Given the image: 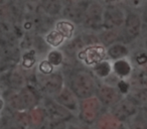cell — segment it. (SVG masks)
I'll return each instance as SVG.
<instances>
[{
	"label": "cell",
	"instance_id": "obj_1",
	"mask_svg": "<svg viewBox=\"0 0 147 129\" xmlns=\"http://www.w3.org/2000/svg\"><path fill=\"white\" fill-rule=\"evenodd\" d=\"M97 84L92 73L85 70L74 71L69 78V88L79 100H84L96 95Z\"/></svg>",
	"mask_w": 147,
	"mask_h": 129
},
{
	"label": "cell",
	"instance_id": "obj_2",
	"mask_svg": "<svg viewBox=\"0 0 147 129\" xmlns=\"http://www.w3.org/2000/svg\"><path fill=\"white\" fill-rule=\"evenodd\" d=\"M107 57V51L104 45H93L86 47L83 51L77 55L78 59L86 65L87 67H90L91 69L97 66L98 63L105 61Z\"/></svg>",
	"mask_w": 147,
	"mask_h": 129
},
{
	"label": "cell",
	"instance_id": "obj_3",
	"mask_svg": "<svg viewBox=\"0 0 147 129\" xmlns=\"http://www.w3.org/2000/svg\"><path fill=\"white\" fill-rule=\"evenodd\" d=\"M101 105L102 104L96 96L81 100L79 117L87 124H92L93 122L98 120Z\"/></svg>",
	"mask_w": 147,
	"mask_h": 129
},
{
	"label": "cell",
	"instance_id": "obj_4",
	"mask_svg": "<svg viewBox=\"0 0 147 129\" xmlns=\"http://www.w3.org/2000/svg\"><path fill=\"white\" fill-rule=\"evenodd\" d=\"M39 83L41 89L51 98H55L65 87L63 76L59 72H55L49 76H41L39 78Z\"/></svg>",
	"mask_w": 147,
	"mask_h": 129
},
{
	"label": "cell",
	"instance_id": "obj_5",
	"mask_svg": "<svg viewBox=\"0 0 147 129\" xmlns=\"http://www.w3.org/2000/svg\"><path fill=\"white\" fill-rule=\"evenodd\" d=\"M85 2H78V1H71V2L63 3V8L61 14L63 15V19L73 22L74 24H80L83 23L85 18V14L88 9L89 3L87 6H83Z\"/></svg>",
	"mask_w": 147,
	"mask_h": 129
},
{
	"label": "cell",
	"instance_id": "obj_6",
	"mask_svg": "<svg viewBox=\"0 0 147 129\" xmlns=\"http://www.w3.org/2000/svg\"><path fill=\"white\" fill-rule=\"evenodd\" d=\"M43 109L47 112V117L55 123L69 120L73 117V114L69 110H67L63 106H61L53 98H47L45 100Z\"/></svg>",
	"mask_w": 147,
	"mask_h": 129
},
{
	"label": "cell",
	"instance_id": "obj_7",
	"mask_svg": "<svg viewBox=\"0 0 147 129\" xmlns=\"http://www.w3.org/2000/svg\"><path fill=\"white\" fill-rule=\"evenodd\" d=\"M53 99L63 108L69 110L71 114H77L80 111V101L76 95L71 92L69 86L63 87V90Z\"/></svg>",
	"mask_w": 147,
	"mask_h": 129
},
{
	"label": "cell",
	"instance_id": "obj_8",
	"mask_svg": "<svg viewBox=\"0 0 147 129\" xmlns=\"http://www.w3.org/2000/svg\"><path fill=\"white\" fill-rule=\"evenodd\" d=\"M104 8L98 2H91L85 14L83 24L87 29H95L103 23Z\"/></svg>",
	"mask_w": 147,
	"mask_h": 129
},
{
	"label": "cell",
	"instance_id": "obj_9",
	"mask_svg": "<svg viewBox=\"0 0 147 129\" xmlns=\"http://www.w3.org/2000/svg\"><path fill=\"white\" fill-rule=\"evenodd\" d=\"M96 97L99 99L101 104L106 106H113L117 105L120 102L121 95L116 88L110 86V85H101L97 87Z\"/></svg>",
	"mask_w": 147,
	"mask_h": 129
},
{
	"label": "cell",
	"instance_id": "obj_10",
	"mask_svg": "<svg viewBox=\"0 0 147 129\" xmlns=\"http://www.w3.org/2000/svg\"><path fill=\"white\" fill-rule=\"evenodd\" d=\"M18 95L22 112L26 110H31V109L37 107V104L40 100L39 94L35 90V88L30 86H25L22 90L19 91Z\"/></svg>",
	"mask_w": 147,
	"mask_h": 129
},
{
	"label": "cell",
	"instance_id": "obj_11",
	"mask_svg": "<svg viewBox=\"0 0 147 129\" xmlns=\"http://www.w3.org/2000/svg\"><path fill=\"white\" fill-rule=\"evenodd\" d=\"M27 115H28L29 126L32 127L33 129L41 127V125L47 121V118H49L45 109L38 108V107H35V108L29 110Z\"/></svg>",
	"mask_w": 147,
	"mask_h": 129
},
{
	"label": "cell",
	"instance_id": "obj_12",
	"mask_svg": "<svg viewBox=\"0 0 147 129\" xmlns=\"http://www.w3.org/2000/svg\"><path fill=\"white\" fill-rule=\"evenodd\" d=\"M53 28L57 30L67 41H69L74 38V33L76 30V26L73 22L67 20V19H59L57 22H55Z\"/></svg>",
	"mask_w": 147,
	"mask_h": 129
},
{
	"label": "cell",
	"instance_id": "obj_13",
	"mask_svg": "<svg viewBox=\"0 0 147 129\" xmlns=\"http://www.w3.org/2000/svg\"><path fill=\"white\" fill-rule=\"evenodd\" d=\"M45 43L51 49H59V47H63L67 41L65 38L55 28H51L49 32H47L43 36Z\"/></svg>",
	"mask_w": 147,
	"mask_h": 129
},
{
	"label": "cell",
	"instance_id": "obj_14",
	"mask_svg": "<svg viewBox=\"0 0 147 129\" xmlns=\"http://www.w3.org/2000/svg\"><path fill=\"white\" fill-rule=\"evenodd\" d=\"M7 84L9 86V89L13 91L19 92L22 90L26 85H25V78L23 73H21L18 70L11 71L7 77Z\"/></svg>",
	"mask_w": 147,
	"mask_h": 129
},
{
	"label": "cell",
	"instance_id": "obj_15",
	"mask_svg": "<svg viewBox=\"0 0 147 129\" xmlns=\"http://www.w3.org/2000/svg\"><path fill=\"white\" fill-rule=\"evenodd\" d=\"M40 8L43 10V13L49 17L57 16L63 12V3L61 1L55 0H47V1H41L39 2Z\"/></svg>",
	"mask_w": 147,
	"mask_h": 129
},
{
	"label": "cell",
	"instance_id": "obj_16",
	"mask_svg": "<svg viewBox=\"0 0 147 129\" xmlns=\"http://www.w3.org/2000/svg\"><path fill=\"white\" fill-rule=\"evenodd\" d=\"M122 17L118 10L112 8L104 9V14H103V24L108 28H112L114 26L121 24Z\"/></svg>",
	"mask_w": 147,
	"mask_h": 129
},
{
	"label": "cell",
	"instance_id": "obj_17",
	"mask_svg": "<svg viewBox=\"0 0 147 129\" xmlns=\"http://www.w3.org/2000/svg\"><path fill=\"white\" fill-rule=\"evenodd\" d=\"M98 129H118L119 121L114 115L103 114L97 120Z\"/></svg>",
	"mask_w": 147,
	"mask_h": 129
},
{
	"label": "cell",
	"instance_id": "obj_18",
	"mask_svg": "<svg viewBox=\"0 0 147 129\" xmlns=\"http://www.w3.org/2000/svg\"><path fill=\"white\" fill-rule=\"evenodd\" d=\"M47 61L51 63L55 69H57L63 65L65 61V55L59 49H49V53H47L45 57Z\"/></svg>",
	"mask_w": 147,
	"mask_h": 129
},
{
	"label": "cell",
	"instance_id": "obj_19",
	"mask_svg": "<svg viewBox=\"0 0 147 129\" xmlns=\"http://www.w3.org/2000/svg\"><path fill=\"white\" fill-rule=\"evenodd\" d=\"M92 71H93V74L99 79L107 78L111 74V72H113L112 65H110V63L107 61H104L102 63H98L97 66L92 68Z\"/></svg>",
	"mask_w": 147,
	"mask_h": 129
},
{
	"label": "cell",
	"instance_id": "obj_20",
	"mask_svg": "<svg viewBox=\"0 0 147 129\" xmlns=\"http://www.w3.org/2000/svg\"><path fill=\"white\" fill-rule=\"evenodd\" d=\"M36 63V53L35 49H31L28 51H24L21 55V66L23 70H30Z\"/></svg>",
	"mask_w": 147,
	"mask_h": 129
},
{
	"label": "cell",
	"instance_id": "obj_21",
	"mask_svg": "<svg viewBox=\"0 0 147 129\" xmlns=\"http://www.w3.org/2000/svg\"><path fill=\"white\" fill-rule=\"evenodd\" d=\"M112 70L117 76L119 77H126L130 74L131 72V67L129 65L128 61H126L125 59H118L116 61L112 66Z\"/></svg>",
	"mask_w": 147,
	"mask_h": 129
},
{
	"label": "cell",
	"instance_id": "obj_22",
	"mask_svg": "<svg viewBox=\"0 0 147 129\" xmlns=\"http://www.w3.org/2000/svg\"><path fill=\"white\" fill-rule=\"evenodd\" d=\"M127 55V49L122 45H113L107 49V55L113 59H122L123 57Z\"/></svg>",
	"mask_w": 147,
	"mask_h": 129
},
{
	"label": "cell",
	"instance_id": "obj_23",
	"mask_svg": "<svg viewBox=\"0 0 147 129\" xmlns=\"http://www.w3.org/2000/svg\"><path fill=\"white\" fill-rule=\"evenodd\" d=\"M37 70H38V73L41 74V76H49V75L55 73V69L51 66L47 59H41L38 63V65H37Z\"/></svg>",
	"mask_w": 147,
	"mask_h": 129
},
{
	"label": "cell",
	"instance_id": "obj_24",
	"mask_svg": "<svg viewBox=\"0 0 147 129\" xmlns=\"http://www.w3.org/2000/svg\"><path fill=\"white\" fill-rule=\"evenodd\" d=\"M116 39V35L114 33V30H106L99 36V41L103 43H111V41H114Z\"/></svg>",
	"mask_w": 147,
	"mask_h": 129
},
{
	"label": "cell",
	"instance_id": "obj_25",
	"mask_svg": "<svg viewBox=\"0 0 147 129\" xmlns=\"http://www.w3.org/2000/svg\"><path fill=\"white\" fill-rule=\"evenodd\" d=\"M67 129H82V128H80V127H78V126H74V125H71V126H69Z\"/></svg>",
	"mask_w": 147,
	"mask_h": 129
},
{
	"label": "cell",
	"instance_id": "obj_26",
	"mask_svg": "<svg viewBox=\"0 0 147 129\" xmlns=\"http://www.w3.org/2000/svg\"><path fill=\"white\" fill-rule=\"evenodd\" d=\"M13 129H20V128H13Z\"/></svg>",
	"mask_w": 147,
	"mask_h": 129
}]
</instances>
